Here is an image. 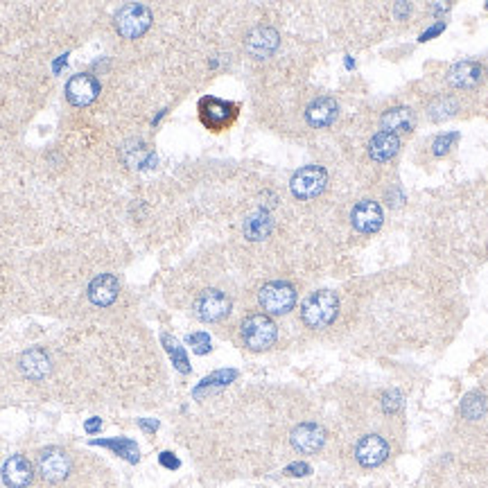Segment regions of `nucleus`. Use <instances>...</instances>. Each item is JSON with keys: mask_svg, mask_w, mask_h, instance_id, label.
Returning <instances> with one entry per match:
<instances>
[{"mask_svg": "<svg viewBox=\"0 0 488 488\" xmlns=\"http://www.w3.org/2000/svg\"><path fill=\"white\" fill-rule=\"evenodd\" d=\"M188 344L193 346V351L197 355H206L210 353V337L206 335V332H193V335L188 337Z\"/></svg>", "mask_w": 488, "mask_h": 488, "instance_id": "cd10ccee", "label": "nucleus"}, {"mask_svg": "<svg viewBox=\"0 0 488 488\" xmlns=\"http://www.w3.org/2000/svg\"><path fill=\"white\" fill-rule=\"evenodd\" d=\"M197 113H199V123L204 125L208 132L220 134L235 125L237 115H240V104L215 98V95H206V98L199 100Z\"/></svg>", "mask_w": 488, "mask_h": 488, "instance_id": "f257e3e1", "label": "nucleus"}, {"mask_svg": "<svg viewBox=\"0 0 488 488\" xmlns=\"http://www.w3.org/2000/svg\"><path fill=\"white\" fill-rule=\"evenodd\" d=\"M382 206L378 204V201H371V199H364L360 201L353 212H351V222L353 226L360 233H375L380 231V226H382Z\"/></svg>", "mask_w": 488, "mask_h": 488, "instance_id": "f8f14e48", "label": "nucleus"}, {"mask_svg": "<svg viewBox=\"0 0 488 488\" xmlns=\"http://www.w3.org/2000/svg\"><path fill=\"white\" fill-rule=\"evenodd\" d=\"M414 127V113L407 106H394L382 115V132L396 134V132H409Z\"/></svg>", "mask_w": 488, "mask_h": 488, "instance_id": "aec40b11", "label": "nucleus"}, {"mask_svg": "<svg viewBox=\"0 0 488 488\" xmlns=\"http://www.w3.org/2000/svg\"><path fill=\"white\" fill-rule=\"evenodd\" d=\"M387 457H389V443L380 434H368L360 438V443L355 446V459L364 468H375L380 463H385Z\"/></svg>", "mask_w": 488, "mask_h": 488, "instance_id": "9d476101", "label": "nucleus"}, {"mask_svg": "<svg viewBox=\"0 0 488 488\" xmlns=\"http://www.w3.org/2000/svg\"><path fill=\"white\" fill-rule=\"evenodd\" d=\"M138 425L142 427V430H147L149 434H154V432L159 430V421H145V419H140Z\"/></svg>", "mask_w": 488, "mask_h": 488, "instance_id": "72a5a7b5", "label": "nucleus"}, {"mask_svg": "<svg viewBox=\"0 0 488 488\" xmlns=\"http://www.w3.org/2000/svg\"><path fill=\"white\" fill-rule=\"evenodd\" d=\"M93 446H102V448H109L113 450L118 457H125L127 461L136 463L140 459V452L138 446L132 441V438H111V441H102V438H95Z\"/></svg>", "mask_w": 488, "mask_h": 488, "instance_id": "4be33fe9", "label": "nucleus"}, {"mask_svg": "<svg viewBox=\"0 0 488 488\" xmlns=\"http://www.w3.org/2000/svg\"><path fill=\"white\" fill-rule=\"evenodd\" d=\"M240 332H242V341L251 351H267L269 346H273V341L278 337L276 324L267 314L246 317L240 326Z\"/></svg>", "mask_w": 488, "mask_h": 488, "instance_id": "20e7f679", "label": "nucleus"}, {"mask_svg": "<svg viewBox=\"0 0 488 488\" xmlns=\"http://www.w3.org/2000/svg\"><path fill=\"white\" fill-rule=\"evenodd\" d=\"M400 149V138L396 134L389 132H378L371 142H368V157L378 163H385L389 159H394Z\"/></svg>", "mask_w": 488, "mask_h": 488, "instance_id": "6ab92c4d", "label": "nucleus"}, {"mask_svg": "<svg viewBox=\"0 0 488 488\" xmlns=\"http://www.w3.org/2000/svg\"><path fill=\"white\" fill-rule=\"evenodd\" d=\"M482 77H484V66L477 62H459L448 73V81L455 89H470L475 84H480Z\"/></svg>", "mask_w": 488, "mask_h": 488, "instance_id": "f3484780", "label": "nucleus"}, {"mask_svg": "<svg viewBox=\"0 0 488 488\" xmlns=\"http://www.w3.org/2000/svg\"><path fill=\"white\" fill-rule=\"evenodd\" d=\"M290 441L303 455H314L326 443V430L317 423H301L292 430Z\"/></svg>", "mask_w": 488, "mask_h": 488, "instance_id": "9b49d317", "label": "nucleus"}, {"mask_svg": "<svg viewBox=\"0 0 488 488\" xmlns=\"http://www.w3.org/2000/svg\"><path fill=\"white\" fill-rule=\"evenodd\" d=\"M18 366H21V373L25 375L28 380H43V378L50 375V371H52V360H50V355H47L45 351L30 348V351H25L21 355Z\"/></svg>", "mask_w": 488, "mask_h": 488, "instance_id": "4468645a", "label": "nucleus"}, {"mask_svg": "<svg viewBox=\"0 0 488 488\" xmlns=\"http://www.w3.org/2000/svg\"><path fill=\"white\" fill-rule=\"evenodd\" d=\"M100 93V81L91 73L73 75L66 84V98L73 106H89Z\"/></svg>", "mask_w": 488, "mask_h": 488, "instance_id": "1a4fd4ad", "label": "nucleus"}, {"mask_svg": "<svg viewBox=\"0 0 488 488\" xmlns=\"http://www.w3.org/2000/svg\"><path fill=\"white\" fill-rule=\"evenodd\" d=\"M339 113V106L332 98H317L310 106L305 109V120L312 127L321 129L335 123V118Z\"/></svg>", "mask_w": 488, "mask_h": 488, "instance_id": "a211bd4d", "label": "nucleus"}, {"mask_svg": "<svg viewBox=\"0 0 488 488\" xmlns=\"http://www.w3.org/2000/svg\"><path fill=\"white\" fill-rule=\"evenodd\" d=\"M235 378H237L235 371H231V368H222V371L208 375L206 380H201V385L195 389V396H201L208 387H226V385H231Z\"/></svg>", "mask_w": 488, "mask_h": 488, "instance_id": "a878e982", "label": "nucleus"}, {"mask_svg": "<svg viewBox=\"0 0 488 488\" xmlns=\"http://www.w3.org/2000/svg\"><path fill=\"white\" fill-rule=\"evenodd\" d=\"M337 312H339L337 294L330 290H319L303 301L301 319L307 328L319 330V328H328L337 319Z\"/></svg>", "mask_w": 488, "mask_h": 488, "instance_id": "f03ea898", "label": "nucleus"}, {"mask_svg": "<svg viewBox=\"0 0 488 488\" xmlns=\"http://www.w3.org/2000/svg\"><path fill=\"white\" fill-rule=\"evenodd\" d=\"M486 412H488V400L484 394H468L461 402V414L468 421H480Z\"/></svg>", "mask_w": 488, "mask_h": 488, "instance_id": "5701e85b", "label": "nucleus"}, {"mask_svg": "<svg viewBox=\"0 0 488 488\" xmlns=\"http://www.w3.org/2000/svg\"><path fill=\"white\" fill-rule=\"evenodd\" d=\"M73 463H70L68 452L62 448H45L39 457V472L45 482H64Z\"/></svg>", "mask_w": 488, "mask_h": 488, "instance_id": "6e6552de", "label": "nucleus"}, {"mask_svg": "<svg viewBox=\"0 0 488 488\" xmlns=\"http://www.w3.org/2000/svg\"><path fill=\"white\" fill-rule=\"evenodd\" d=\"M159 461H161V466H165V468H170V470H176L178 466H181V461H178L172 452H161V457H159Z\"/></svg>", "mask_w": 488, "mask_h": 488, "instance_id": "7c9ffc66", "label": "nucleus"}, {"mask_svg": "<svg viewBox=\"0 0 488 488\" xmlns=\"http://www.w3.org/2000/svg\"><path fill=\"white\" fill-rule=\"evenodd\" d=\"M118 292H120V285H118V278L111 276V273H102V276H98L89 285V299L93 305L100 307L111 305L118 299Z\"/></svg>", "mask_w": 488, "mask_h": 488, "instance_id": "dca6fc26", "label": "nucleus"}, {"mask_svg": "<svg viewBox=\"0 0 488 488\" xmlns=\"http://www.w3.org/2000/svg\"><path fill=\"white\" fill-rule=\"evenodd\" d=\"M84 430H86L89 434H98V432L102 430V421H100V419H89V421L84 423Z\"/></svg>", "mask_w": 488, "mask_h": 488, "instance_id": "473e14b6", "label": "nucleus"}, {"mask_svg": "<svg viewBox=\"0 0 488 488\" xmlns=\"http://www.w3.org/2000/svg\"><path fill=\"white\" fill-rule=\"evenodd\" d=\"M280 43L278 32L273 28L267 25H260L254 32H249L246 37V52L251 55L254 59H267L276 52V47Z\"/></svg>", "mask_w": 488, "mask_h": 488, "instance_id": "ddd939ff", "label": "nucleus"}, {"mask_svg": "<svg viewBox=\"0 0 488 488\" xmlns=\"http://www.w3.org/2000/svg\"><path fill=\"white\" fill-rule=\"evenodd\" d=\"M446 30V23H436V25H432L430 30L427 32H423V37H421V41H427V39H432V37H436V34H441Z\"/></svg>", "mask_w": 488, "mask_h": 488, "instance_id": "2f4dec72", "label": "nucleus"}, {"mask_svg": "<svg viewBox=\"0 0 488 488\" xmlns=\"http://www.w3.org/2000/svg\"><path fill=\"white\" fill-rule=\"evenodd\" d=\"M113 23L123 39H140L152 25V11L140 3H129L118 9Z\"/></svg>", "mask_w": 488, "mask_h": 488, "instance_id": "7ed1b4c3", "label": "nucleus"}, {"mask_svg": "<svg viewBox=\"0 0 488 488\" xmlns=\"http://www.w3.org/2000/svg\"><path fill=\"white\" fill-rule=\"evenodd\" d=\"M163 346H165V351L170 353L172 364L178 368V371H181V373H190V364H188V357H186V351H183L181 344H178L170 335H163Z\"/></svg>", "mask_w": 488, "mask_h": 488, "instance_id": "393cba45", "label": "nucleus"}, {"mask_svg": "<svg viewBox=\"0 0 488 488\" xmlns=\"http://www.w3.org/2000/svg\"><path fill=\"white\" fill-rule=\"evenodd\" d=\"M258 301L267 314H288L296 303V290L285 280H273L260 288Z\"/></svg>", "mask_w": 488, "mask_h": 488, "instance_id": "39448f33", "label": "nucleus"}, {"mask_svg": "<svg viewBox=\"0 0 488 488\" xmlns=\"http://www.w3.org/2000/svg\"><path fill=\"white\" fill-rule=\"evenodd\" d=\"M269 233H271V217L267 210H256L244 224V235L254 242L265 240Z\"/></svg>", "mask_w": 488, "mask_h": 488, "instance_id": "412c9836", "label": "nucleus"}, {"mask_svg": "<svg viewBox=\"0 0 488 488\" xmlns=\"http://www.w3.org/2000/svg\"><path fill=\"white\" fill-rule=\"evenodd\" d=\"M407 14H409V3H402V5H398V7H396V16L404 18Z\"/></svg>", "mask_w": 488, "mask_h": 488, "instance_id": "f704fd0d", "label": "nucleus"}, {"mask_svg": "<svg viewBox=\"0 0 488 488\" xmlns=\"http://www.w3.org/2000/svg\"><path fill=\"white\" fill-rule=\"evenodd\" d=\"M285 472L292 475V477H305V475H310V466L303 461H296V463H292V466L285 468Z\"/></svg>", "mask_w": 488, "mask_h": 488, "instance_id": "c756f323", "label": "nucleus"}, {"mask_svg": "<svg viewBox=\"0 0 488 488\" xmlns=\"http://www.w3.org/2000/svg\"><path fill=\"white\" fill-rule=\"evenodd\" d=\"M486 9H488V5H486Z\"/></svg>", "mask_w": 488, "mask_h": 488, "instance_id": "c9c22d12", "label": "nucleus"}, {"mask_svg": "<svg viewBox=\"0 0 488 488\" xmlns=\"http://www.w3.org/2000/svg\"><path fill=\"white\" fill-rule=\"evenodd\" d=\"M459 138L457 132H450V134H441L434 142H432V152H434V157H443V154L450 152V147L455 145V140Z\"/></svg>", "mask_w": 488, "mask_h": 488, "instance_id": "bb28decb", "label": "nucleus"}, {"mask_svg": "<svg viewBox=\"0 0 488 488\" xmlns=\"http://www.w3.org/2000/svg\"><path fill=\"white\" fill-rule=\"evenodd\" d=\"M328 186V172L321 165H305V168L296 170L290 190L296 199H314L326 190Z\"/></svg>", "mask_w": 488, "mask_h": 488, "instance_id": "423d86ee", "label": "nucleus"}, {"mask_svg": "<svg viewBox=\"0 0 488 488\" xmlns=\"http://www.w3.org/2000/svg\"><path fill=\"white\" fill-rule=\"evenodd\" d=\"M400 407H402V394H400V391H396V389L387 391V394L382 396V409L387 414H394Z\"/></svg>", "mask_w": 488, "mask_h": 488, "instance_id": "c85d7f7f", "label": "nucleus"}, {"mask_svg": "<svg viewBox=\"0 0 488 488\" xmlns=\"http://www.w3.org/2000/svg\"><path fill=\"white\" fill-rule=\"evenodd\" d=\"M455 113H457V102L452 98H438L430 104V109H427V118L434 123L448 120V118H452Z\"/></svg>", "mask_w": 488, "mask_h": 488, "instance_id": "b1692460", "label": "nucleus"}, {"mask_svg": "<svg viewBox=\"0 0 488 488\" xmlns=\"http://www.w3.org/2000/svg\"><path fill=\"white\" fill-rule=\"evenodd\" d=\"M34 477V470H32V463L23 457V455H14L5 461L3 466V482L7 488H25L32 484Z\"/></svg>", "mask_w": 488, "mask_h": 488, "instance_id": "2eb2a0df", "label": "nucleus"}, {"mask_svg": "<svg viewBox=\"0 0 488 488\" xmlns=\"http://www.w3.org/2000/svg\"><path fill=\"white\" fill-rule=\"evenodd\" d=\"M231 299L220 290H204L195 301V314L206 321V324H215V321H222L224 317H229L231 312Z\"/></svg>", "mask_w": 488, "mask_h": 488, "instance_id": "0eeeda50", "label": "nucleus"}]
</instances>
